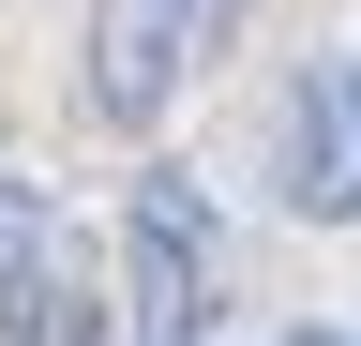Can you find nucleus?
Wrapping results in <instances>:
<instances>
[{
  "instance_id": "nucleus-3",
  "label": "nucleus",
  "mask_w": 361,
  "mask_h": 346,
  "mask_svg": "<svg viewBox=\"0 0 361 346\" xmlns=\"http://www.w3.org/2000/svg\"><path fill=\"white\" fill-rule=\"evenodd\" d=\"M0 331L16 346H90V256L45 211V181H0Z\"/></svg>"
},
{
  "instance_id": "nucleus-2",
  "label": "nucleus",
  "mask_w": 361,
  "mask_h": 346,
  "mask_svg": "<svg viewBox=\"0 0 361 346\" xmlns=\"http://www.w3.org/2000/svg\"><path fill=\"white\" fill-rule=\"evenodd\" d=\"M226 0H90V121H121V136H151L180 106V75L211 61Z\"/></svg>"
},
{
  "instance_id": "nucleus-1",
  "label": "nucleus",
  "mask_w": 361,
  "mask_h": 346,
  "mask_svg": "<svg viewBox=\"0 0 361 346\" xmlns=\"http://www.w3.org/2000/svg\"><path fill=\"white\" fill-rule=\"evenodd\" d=\"M121 301H135V346L226 331V226L180 166H135V196H121Z\"/></svg>"
},
{
  "instance_id": "nucleus-4",
  "label": "nucleus",
  "mask_w": 361,
  "mask_h": 346,
  "mask_svg": "<svg viewBox=\"0 0 361 346\" xmlns=\"http://www.w3.org/2000/svg\"><path fill=\"white\" fill-rule=\"evenodd\" d=\"M286 211L301 226H361V46L286 91Z\"/></svg>"
},
{
  "instance_id": "nucleus-5",
  "label": "nucleus",
  "mask_w": 361,
  "mask_h": 346,
  "mask_svg": "<svg viewBox=\"0 0 361 346\" xmlns=\"http://www.w3.org/2000/svg\"><path fill=\"white\" fill-rule=\"evenodd\" d=\"M286 346H361V331H286Z\"/></svg>"
}]
</instances>
